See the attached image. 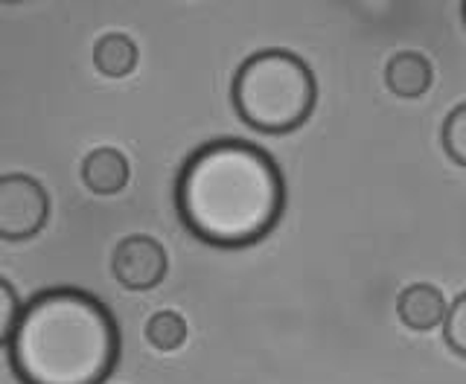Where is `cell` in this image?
Listing matches in <instances>:
<instances>
[{
    "label": "cell",
    "instance_id": "6da1fadb",
    "mask_svg": "<svg viewBox=\"0 0 466 384\" xmlns=\"http://www.w3.org/2000/svg\"><path fill=\"white\" fill-rule=\"evenodd\" d=\"M175 204L187 230L216 248H245L268 236L286 207L280 167L245 140H213L187 160Z\"/></svg>",
    "mask_w": 466,
    "mask_h": 384
},
{
    "label": "cell",
    "instance_id": "7a4b0ae2",
    "mask_svg": "<svg viewBox=\"0 0 466 384\" xmlns=\"http://www.w3.org/2000/svg\"><path fill=\"white\" fill-rule=\"evenodd\" d=\"M9 361L21 384H102L120 361V327L91 291L47 288L24 306Z\"/></svg>",
    "mask_w": 466,
    "mask_h": 384
},
{
    "label": "cell",
    "instance_id": "3957f363",
    "mask_svg": "<svg viewBox=\"0 0 466 384\" xmlns=\"http://www.w3.org/2000/svg\"><path fill=\"white\" fill-rule=\"evenodd\" d=\"M233 108L262 135H289L300 128L318 102L309 65L289 50H259L233 76Z\"/></svg>",
    "mask_w": 466,
    "mask_h": 384
},
{
    "label": "cell",
    "instance_id": "277c9868",
    "mask_svg": "<svg viewBox=\"0 0 466 384\" xmlns=\"http://www.w3.org/2000/svg\"><path fill=\"white\" fill-rule=\"evenodd\" d=\"M50 218V198L29 175H4L0 178V239L24 242L41 233Z\"/></svg>",
    "mask_w": 466,
    "mask_h": 384
},
{
    "label": "cell",
    "instance_id": "5b68a950",
    "mask_svg": "<svg viewBox=\"0 0 466 384\" xmlns=\"http://www.w3.org/2000/svg\"><path fill=\"white\" fill-rule=\"evenodd\" d=\"M114 277L131 291H149L155 286L164 283V277L169 271L167 250L152 236H126L114 250Z\"/></svg>",
    "mask_w": 466,
    "mask_h": 384
},
{
    "label": "cell",
    "instance_id": "8992f818",
    "mask_svg": "<svg viewBox=\"0 0 466 384\" xmlns=\"http://www.w3.org/2000/svg\"><path fill=\"white\" fill-rule=\"evenodd\" d=\"M385 85L393 96L400 99H420L429 94L434 85V67L422 53L402 50L385 67Z\"/></svg>",
    "mask_w": 466,
    "mask_h": 384
},
{
    "label": "cell",
    "instance_id": "52a82bcc",
    "mask_svg": "<svg viewBox=\"0 0 466 384\" xmlns=\"http://www.w3.org/2000/svg\"><path fill=\"white\" fill-rule=\"evenodd\" d=\"M397 312H400V320L408 329L429 332V329H437L446 320L449 306L443 300L441 288H434L429 283H414L400 294Z\"/></svg>",
    "mask_w": 466,
    "mask_h": 384
},
{
    "label": "cell",
    "instance_id": "ba28073f",
    "mask_svg": "<svg viewBox=\"0 0 466 384\" xmlns=\"http://www.w3.org/2000/svg\"><path fill=\"white\" fill-rule=\"evenodd\" d=\"M82 181L96 196H114L128 184V160L114 146H102L85 157L82 164Z\"/></svg>",
    "mask_w": 466,
    "mask_h": 384
},
{
    "label": "cell",
    "instance_id": "9c48e42d",
    "mask_svg": "<svg viewBox=\"0 0 466 384\" xmlns=\"http://www.w3.org/2000/svg\"><path fill=\"white\" fill-rule=\"evenodd\" d=\"M94 65L102 76L108 79H123L137 67V47L128 35L108 33L96 41L94 47Z\"/></svg>",
    "mask_w": 466,
    "mask_h": 384
},
{
    "label": "cell",
    "instance_id": "30bf717a",
    "mask_svg": "<svg viewBox=\"0 0 466 384\" xmlns=\"http://www.w3.org/2000/svg\"><path fill=\"white\" fill-rule=\"evenodd\" d=\"M146 341L160 352H175L187 341V320L178 312H157L146 323Z\"/></svg>",
    "mask_w": 466,
    "mask_h": 384
},
{
    "label": "cell",
    "instance_id": "8fae6325",
    "mask_svg": "<svg viewBox=\"0 0 466 384\" xmlns=\"http://www.w3.org/2000/svg\"><path fill=\"white\" fill-rule=\"evenodd\" d=\"M443 149L458 167H466V102L446 116V123H443Z\"/></svg>",
    "mask_w": 466,
    "mask_h": 384
},
{
    "label": "cell",
    "instance_id": "7c38bea8",
    "mask_svg": "<svg viewBox=\"0 0 466 384\" xmlns=\"http://www.w3.org/2000/svg\"><path fill=\"white\" fill-rule=\"evenodd\" d=\"M21 298L18 291L12 288V283H6L4 277H0V347H6L15 335V327H18L21 320Z\"/></svg>",
    "mask_w": 466,
    "mask_h": 384
},
{
    "label": "cell",
    "instance_id": "4fadbf2b",
    "mask_svg": "<svg viewBox=\"0 0 466 384\" xmlns=\"http://www.w3.org/2000/svg\"><path fill=\"white\" fill-rule=\"evenodd\" d=\"M443 338L451 352L466 359V294L449 306L446 320H443Z\"/></svg>",
    "mask_w": 466,
    "mask_h": 384
},
{
    "label": "cell",
    "instance_id": "5bb4252c",
    "mask_svg": "<svg viewBox=\"0 0 466 384\" xmlns=\"http://www.w3.org/2000/svg\"><path fill=\"white\" fill-rule=\"evenodd\" d=\"M461 12H463V24H466V4H463V9H461Z\"/></svg>",
    "mask_w": 466,
    "mask_h": 384
}]
</instances>
